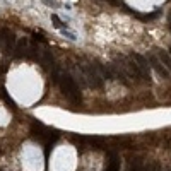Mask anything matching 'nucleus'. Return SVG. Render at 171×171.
<instances>
[{"instance_id": "obj_14", "label": "nucleus", "mask_w": 171, "mask_h": 171, "mask_svg": "<svg viewBox=\"0 0 171 171\" xmlns=\"http://www.w3.org/2000/svg\"><path fill=\"white\" fill-rule=\"evenodd\" d=\"M166 171H171V168H168V169H166Z\"/></svg>"}, {"instance_id": "obj_13", "label": "nucleus", "mask_w": 171, "mask_h": 171, "mask_svg": "<svg viewBox=\"0 0 171 171\" xmlns=\"http://www.w3.org/2000/svg\"><path fill=\"white\" fill-rule=\"evenodd\" d=\"M169 31H171V21H169Z\"/></svg>"}, {"instance_id": "obj_2", "label": "nucleus", "mask_w": 171, "mask_h": 171, "mask_svg": "<svg viewBox=\"0 0 171 171\" xmlns=\"http://www.w3.org/2000/svg\"><path fill=\"white\" fill-rule=\"evenodd\" d=\"M81 72H82V75H84V79H86V82H87V86H91V87H94V89H103L104 82H103V79H101V75H99V72H98V70H96V68H94L91 64L82 65V67H81Z\"/></svg>"}, {"instance_id": "obj_3", "label": "nucleus", "mask_w": 171, "mask_h": 171, "mask_svg": "<svg viewBox=\"0 0 171 171\" xmlns=\"http://www.w3.org/2000/svg\"><path fill=\"white\" fill-rule=\"evenodd\" d=\"M147 62H149L151 68H154L156 70V74H158L159 77H162V79H169V72L166 70V67L159 62V58L156 55H152V53H149L147 55Z\"/></svg>"}, {"instance_id": "obj_12", "label": "nucleus", "mask_w": 171, "mask_h": 171, "mask_svg": "<svg viewBox=\"0 0 171 171\" xmlns=\"http://www.w3.org/2000/svg\"><path fill=\"white\" fill-rule=\"evenodd\" d=\"M140 171H151V169H149V168H145V166H142V169H140Z\"/></svg>"}, {"instance_id": "obj_7", "label": "nucleus", "mask_w": 171, "mask_h": 171, "mask_svg": "<svg viewBox=\"0 0 171 171\" xmlns=\"http://www.w3.org/2000/svg\"><path fill=\"white\" fill-rule=\"evenodd\" d=\"M2 41H5V46H4L5 51H10L14 46H16V36H14V33H10V31L5 34V38L2 39Z\"/></svg>"}, {"instance_id": "obj_5", "label": "nucleus", "mask_w": 171, "mask_h": 171, "mask_svg": "<svg viewBox=\"0 0 171 171\" xmlns=\"http://www.w3.org/2000/svg\"><path fill=\"white\" fill-rule=\"evenodd\" d=\"M156 51H158V58H159V62H161V64L166 67L168 72H171V56L168 55V51H164V50H156Z\"/></svg>"}, {"instance_id": "obj_6", "label": "nucleus", "mask_w": 171, "mask_h": 171, "mask_svg": "<svg viewBox=\"0 0 171 171\" xmlns=\"http://www.w3.org/2000/svg\"><path fill=\"white\" fill-rule=\"evenodd\" d=\"M96 67H98V70L101 72V75L104 77V79H110V81H113V70H111V65H103V64H98Z\"/></svg>"}, {"instance_id": "obj_4", "label": "nucleus", "mask_w": 171, "mask_h": 171, "mask_svg": "<svg viewBox=\"0 0 171 171\" xmlns=\"http://www.w3.org/2000/svg\"><path fill=\"white\" fill-rule=\"evenodd\" d=\"M132 60L137 64V67L142 70V74H144V77H145V81L151 82V65H149V62H147V58L142 56V55H139V53H133Z\"/></svg>"}, {"instance_id": "obj_10", "label": "nucleus", "mask_w": 171, "mask_h": 171, "mask_svg": "<svg viewBox=\"0 0 171 171\" xmlns=\"http://www.w3.org/2000/svg\"><path fill=\"white\" fill-rule=\"evenodd\" d=\"M142 169V162L139 159H133L132 164H130V171H140Z\"/></svg>"}, {"instance_id": "obj_8", "label": "nucleus", "mask_w": 171, "mask_h": 171, "mask_svg": "<svg viewBox=\"0 0 171 171\" xmlns=\"http://www.w3.org/2000/svg\"><path fill=\"white\" fill-rule=\"evenodd\" d=\"M106 171H120V161L116 156H111V161H110V164H108Z\"/></svg>"}, {"instance_id": "obj_11", "label": "nucleus", "mask_w": 171, "mask_h": 171, "mask_svg": "<svg viewBox=\"0 0 171 171\" xmlns=\"http://www.w3.org/2000/svg\"><path fill=\"white\" fill-rule=\"evenodd\" d=\"M151 171H161V164H159L158 161L152 162V168H151Z\"/></svg>"}, {"instance_id": "obj_9", "label": "nucleus", "mask_w": 171, "mask_h": 171, "mask_svg": "<svg viewBox=\"0 0 171 171\" xmlns=\"http://www.w3.org/2000/svg\"><path fill=\"white\" fill-rule=\"evenodd\" d=\"M51 21L55 22V27H58V29H62V27H64V22H62V19H60L58 16H56V14H51Z\"/></svg>"}, {"instance_id": "obj_1", "label": "nucleus", "mask_w": 171, "mask_h": 171, "mask_svg": "<svg viewBox=\"0 0 171 171\" xmlns=\"http://www.w3.org/2000/svg\"><path fill=\"white\" fill-rule=\"evenodd\" d=\"M51 77H53V82H56V84L60 86V91L64 93V96L68 99V101L74 103V104H79V103H81L79 86H77L75 79H74L70 74L62 72V70H58V68L55 67V68H53Z\"/></svg>"}, {"instance_id": "obj_15", "label": "nucleus", "mask_w": 171, "mask_h": 171, "mask_svg": "<svg viewBox=\"0 0 171 171\" xmlns=\"http://www.w3.org/2000/svg\"><path fill=\"white\" fill-rule=\"evenodd\" d=\"M169 51H171V46H169Z\"/></svg>"}]
</instances>
